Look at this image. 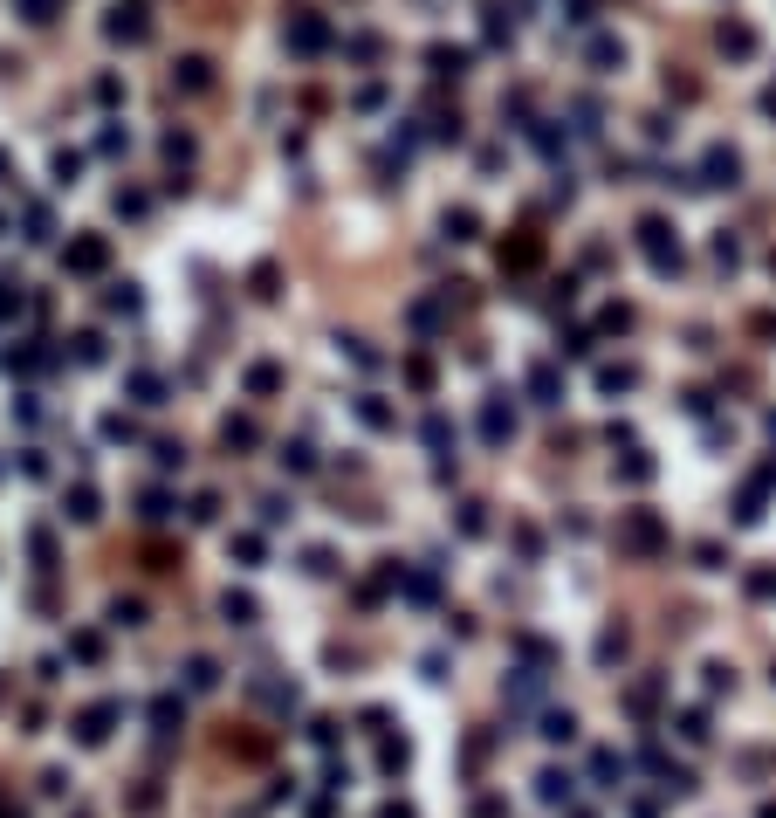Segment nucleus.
Masks as SVG:
<instances>
[{
  "mask_svg": "<svg viewBox=\"0 0 776 818\" xmlns=\"http://www.w3.org/2000/svg\"><path fill=\"white\" fill-rule=\"evenodd\" d=\"M701 172H708V179H701V186H735V179H742V159H735L728 145H715V152L701 159Z\"/></svg>",
  "mask_w": 776,
  "mask_h": 818,
  "instance_id": "nucleus-3",
  "label": "nucleus"
},
{
  "mask_svg": "<svg viewBox=\"0 0 776 818\" xmlns=\"http://www.w3.org/2000/svg\"><path fill=\"white\" fill-rule=\"evenodd\" d=\"M0 818H21V805H7V798H0Z\"/></svg>",
  "mask_w": 776,
  "mask_h": 818,
  "instance_id": "nucleus-28",
  "label": "nucleus"
},
{
  "mask_svg": "<svg viewBox=\"0 0 776 818\" xmlns=\"http://www.w3.org/2000/svg\"><path fill=\"white\" fill-rule=\"evenodd\" d=\"M481 433H488L495 448H502V441H509V433H516V413H509V406H502V399H488V413H481Z\"/></svg>",
  "mask_w": 776,
  "mask_h": 818,
  "instance_id": "nucleus-8",
  "label": "nucleus"
},
{
  "mask_svg": "<svg viewBox=\"0 0 776 818\" xmlns=\"http://www.w3.org/2000/svg\"><path fill=\"white\" fill-rule=\"evenodd\" d=\"M0 172H7V152H0Z\"/></svg>",
  "mask_w": 776,
  "mask_h": 818,
  "instance_id": "nucleus-31",
  "label": "nucleus"
},
{
  "mask_svg": "<svg viewBox=\"0 0 776 818\" xmlns=\"http://www.w3.org/2000/svg\"><path fill=\"white\" fill-rule=\"evenodd\" d=\"M639 248L653 255V268H660V275H667V268H680V241H673V227L660 220V213H653V220H639Z\"/></svg>",
  "mask_w": 776,
  "mask_h": 818,
  "instance_id": "nucleus-1",
  "label": "nucleus"
},
{
  "mask_svg": "<svg viewBox=\"0 0 776 818\" xmlns=\"http://www.w3.org/2000/svg\"><path fill=\"white\" fill-rule=\"evenodd\" d=\"M591 777L605 784V791H612V777H625V764L612 757V750H598V757H591Z\"/></svg>",
  "mask_w": 776,
  "mask_h": 818,
  "instance_id": "nucleus-20",
  "label": "nucleus"
},
{
  "mask_svg": "<svg viewBox=\"0 0 776 818\" xmlns=\"http://www.w3.org/2000/svg\"><path fill=\"white\" fill-rule=\"evenodd\" d=\"M447 234H454V241H474V234H481V220H474L467 207H454V213H447Z\"/></svg>",
  "mask_w": 776,
  "mask_h": 818,
  "instance_id": "nucleus-19",
  "label": "nucleus"
},
{
  "mask_svg": "<svg viewBox=\"0 0 776 818\" xmlns=\"http://www.w3.org/2000/svg\"><path fill=\"white\" fill-rule=\"evenodd\" d=\"M529 393H536V406H564V378H557V365L529 371Z\"/></svg>",
  "mask_w": 776,
  "mask_h": 818,
  "instance_id": "nucleus-7",
  "label": "nucleus"
},
{
  "mask_svg": "<svg viewBox=\"0 0 776 818\" xmlns=\"http://www.w3.org/2000/svg\"><path fill=\"white\" fill-rule=\"evenodd\" d=\"M117 715H124L117 702H97V709H83V715H76V736H83V743H104Z\"/></svg>",
  "mask_w": 776,
  "mask_h": 818,
  "instance_id": "nucleus-4",
  "label": "nucleus"
},
{
  "mask_svg": "<svg viewBox=\"0 0 776 818\" xmlns=\"http://www.w3.org/2000/svg\"><path fill=\"white\" fill-rule=\"evenodd\" d=\"M680 736H687V743H708V715H680Z\"/></svg>",
  "mask_w": 776,
  "mask_h": 818,
  "instance_id": "nucleus-26",
  "label": "nucleus"
},
{
  "mask_svg": "<svg viewBox=\"0 0 776 818\" xmlns=\"http://www.w3.org/2000/svg\"><path fill=\"white\" fill-rule=\"evenodd\" d=\"M172 722H179V702L158 695V702H152V729H158V736H172Z\"/></svg>",
  "mask_w": 776,
  "mask_h": 818,
  "instance_id": "nucleus-18",
  "label": "nucleus"
},
{
  "mask_svg": "<svg viewBox=\"0 0 776 818\" xmlns=\"http://www.w3.org/2000/svg\"><path fill=\"white\" fill-rule=\"evenodd\" d=\"M186 681H193V687H213V681H220V667H213V660H193V667H186Z\"/></svg>",
  "mask_w": 776,
  "mask_h": 818,
  "instance_id": "nucleus-23",
  "label": "nucleus"
},
{
  "mask_svg": "<svg viewBox=\"0 0 776 818\" xmlns=\"http://www.w3.org/2000/svg\"><path fill=\"white\" fill-rule=\"evenodd\" d=\"M625 544H632V551H660V516L632 509V516H625Z\"/></svg>",
  "mask_w": 776,
  "mask_h": 818,
  "instance_id": "nucleus-5",
  "label": "nucleus"
},
{
  "mask_svg": "<svg viewBox=\"0 0 776 818\" xmlns=\"http://www.w3.org/2000/svg\"><path fill=\"white\" fill-rule=\"evenodd\" d=\"M591 62H625V49L612 42V35H605V42H591Z\"/></svg>",
  "mask_w": 776,
  "mask_h": 818,
  "instance_id": "nucleus-27",
  "label": "nucleus"
},
{
  "mask_svg": "<svg viewBox=\"0 0 776 818\" xmlns=\"http://www.w3.org/2000/svg\"><path fill=\"white\" fill-rule=\"evenodd\" d=\"M763 818H776V798H770V805H763Z\"/></svg>",
  "mask_w": 776,
  "mask_h": 818,
  "instance_id": "nucleus-30",
  "label": "nucleus"
},
{
  "mask_svg": "<svg viewBox=\"0 0 776 818\" xmlns=\"http://www.w3.org/2000/svg\"><path fill=\"white\" fill-rule=\"evenodd\" d=\"M543 736H550V743H570V736H577V715H570V709H550V715H543Z\"/></svg>",
  "mask_w": 776,
  "mask_h": 818,
  "instance_id": "nucleus-13",
  "label": "nucleus"
},
{
  "mask_svg": "<svg viewBox=\"0 0 776 818\" xmlns=\"http://www.w3.org/2000/svg\"><path fill=\"white\" fill-rule=\"evenodd\" d=\"M172 83H179V90H207L213 62H207V55H186V62H172Z\"/></svg>",
  "mask_w": 776,
  "mask_h": 818,
  "instance_id": "nucleus-6",
  "label": "nucleus"
},
{
  "mask_svg": "<svg viewBox=\"0 0 776 818\" xmlns=\"http://www.w3.org/2000/svg\"><path fill=\"white\" fill-rule=\"evenodd\" d=\"M104 255H110V248H104V241H97V234H90V241H76V248H69L62 262H69V268H83V275H90V268H104Z\"/></svg>",
  "mask_w": 776,
  "mask_h": 818,
  "instance_id": "nucleus-10",
  "label": "nucleus"
},
{
  "mask_svg": "<svg viewBox=\"0 0 776 818\" xmlns=\"http://www.w3.org/2000/svg\"><path fill=\"white\" fill-rule=\"evenodd\" d=\"M289 42H296V49H323L330 28H323V21H296V28H289Z\"/></svg>",
  "mask_w": 776,
  "mask_h": 818,
  "instance_id": "nucleus-14",
  "label": "nucleus"
},
{
  "mask_svg": "<svg viewBox=\"0 0 776 818\" xmlns=\"http://www.w3.org/2000/svg\"><path fill=\"white\" fill-rule=\"evenodd\" d=\"M220 612H227V626H255V599H248V592H227Z\"/></svg>",
  "mask_w": 776,
  "mask_h": 818,
  "instance_id": "nucleus-12",
  "label": "nucleus"
},
{
  "mask_svg": "<svg viewBox=\"0 0 776 818\" xmlns=\"http://www.w3.org/2000/svg\"><path fill=\"white\" fill-rule=\"evenodd\" d=\"M598 385H605V393H625V385H639V371H632V365H605V371H598Z\"/></svg>",
  "mask_w": 776,
  "mask_h": 818,
  "instance_id": "nucleus-17",
  "label": "nucleus"
},
{
  "mask_svg": "<svg viewBox=\"0 0 776 818\" xmlns=\"http://www.w3.org/2000/svg\"><path fill=\"white\" fill-rule=\"evenodd\" d=\"M536 798H543V805H570V770H543V777H536Z\"/></svg>",
  "mask_w": 776,
  "mask_h": 818,
  "instance_id": "nucleus-11",
  "label": "nucleus"
},
{
  "mask_svg": "<svg viewBox=\"0 0 776 818\" xmlns=\"http://www.w3.org/2000/svg\"><path fill=\"white\" fill-rule=\"evenodd\" d=\"M763 110H770V117H776V90H763Z\"/></svg>",
  "mask_w": 776,
  "mask_h": 818,
  "instance_id": "nucleus-29",
  "label": "nucleus"
},
{
  "mask_svg": "<svg viewBox=\"0 0 776 818\" xmlns=\"http://www.w3.org/2000/svg\"><path fill=\"white\" fill-rule=\"evenodd\" d=\"M110 42H145L152 35V14H145V0H117L110 7V21H104Z\"/></svg>",
  "mask_w": 776,
  "mask_h": 818,
  "instance_id": "nucleus-2",
  "label": "nucleus"
},
{
  "mask_svg": "<svg viewBox=\"0 0 776 818\" xmlns=\"http://www.w3.org/2000/svg\"><path fill=\"white\" fill-rule=\"evenodd\" d=\"M461 529H467V536H481V529H488V516H481V502H461Z\"/></svg>",
  "mask_w": 776,
  "mask_h": 818,
  "instance_id": "nucleus-25",
  "label": "nucleus"
},
{
  "mask_svg": "<svg viewBox=\"0 0 776 818\" xmlns=\"http://www.w3.org/2000/svg\"><path fill=\"white\" fill-rule=\"evenodd\" d=\"M536 674H529V667H516V681H502V695H509V702H536Z\"/></svg>",
  "mask_w": 776,
  "mask_h": 818,
  "instance_id": "nucleus-15",
  "label": "nucleus"
},
{
  "mask_svg": "<svg viewBox=\"0 0 776 818\" xmlns=\"http://www.w3.org/2000/svg\"><path fill=\"white\" fill-rule=\"evenodd\" d=\"M358 413H364L371 426H392V406H385V399H358Z\"/></svg>",
  "mask_w": 776,
  "mask_h": 818,
  "instance_id": "nucleus-24",
  "label": "nucleus"
},
{
  "mask_svg": "<svg viewBox=\"0 0 776 818\" xmlns=\"http://www.w3.org/2000/svg\"><path fill=\"white\" fill-rule=\"evenodd\" d=\"M722 55H756V28L749 21H722Z\"/></svg>",
  "mask_w": 776,
  "mask_h": 818,
  "instance_id": "nucleus-9",
  "label": "nucleus"
},
{
  "mask_svg": "<svg viewBox=\"0 0 776 818\" xmlns=\"http://www.w3.org/2000/svg\"><path fill=\"white\" fill-rule=\"evenodd\" d=\"M426 62H433V76H461V69H467V49H433Z\"/></svg>",
  "mask_w": 776,
  "mask_h": 818,
  "instance_id": "nucleus-16",
  "label": "nucleus"
},
{
  "mask_svg": "<svg viewBox=\"0 0 776 818\" xmlns=\"http://www.w3.org/2000/svg\"><path fill=\"white\" fill-rule=\"evenodd\" d=\"M248 385H255V393H275V385H282V371H275V365H255V371H248Z\"/></svg>",
  "mask_w": 776,
  "mask_h": 818,
  "instance_id": "nucleus-22",
  "label": "nucleus"
},
{
  "mask_svg": "<svg viewBox=\"0 0 776 818\" xmlns=\"http://www.w3.org/2000/svg\"><path fill=\"white\" fill-rule=\"evenodd\" d=\"M69 516H76V523H97V496H90V488H76V496H69Z\"/></svg>",
  "mask_w": 776,
  "mask_h": 818,
  "instance_id": "nucleus-21",
  "label": "nucleus"
}]
</instances>
